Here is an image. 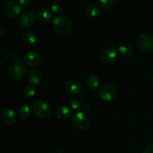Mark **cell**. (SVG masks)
Instances as JSON below:
<instances>
[{
	"label": "cell",
	"instance_id": "6da1fadb",
	"mask_svg": "<svg viewBox=\"0 0 153 153\" xmlns=\"http://www.w3.org/2000/svg\"><path fill=\"white\" fill-rule=\"evenodd\" d=\"M52 25L54 31L57 34L60 35H65L73 29V22L69 16L58 15L54 18Z\"/></svg>",
	"mask_w": 153,
	"mask_h": 153
},
{
	"label": "cell",
	"instance_id": "7a4b0ae2",
	"mask_svg": "<svg viewBox=\"0 0 153 153\" xmlns=\"http://www.w3.org/2000/svg\"><path fill=\"white\" fill-rule=\"evenodd\" d=\"M119 94V89L115 85L107 83L100 87L97 91V96L105 102H111L114 100Z\"/></svg>",
	"mask_w": 153,
	"mask_h": 153
},
{
	"label": "cell",
	"instance_id": "3957f363",
	"mask_svg": "<svg viewBox=\"0 0 153 153\" xmlns=\"http://www.w3.org/2000/svg\"><path fill=\"white\" fill-rule=\"evenodd\" d=\"M25 65L23 63L18 60H14L10 64L7 70V76L12 81H19L24 77L25 74Z\"/></svg>",
	"mask_w": 153,
	"mask_h": 153
},
{
	"label": "cell",
	"instance_id": "277c9868",
	"mask_svg": "<svg viewBox=\"0 0 153 153\" xmlns=\"http://www.w3.org/2000/svg\"><path fill=\"white\" fill-rule=\"evenodd\" d=\"M32 111L34 114L41 119H46L51 114V108L46 101L37 100L32 104Z\"/></svg>",
	"mask_w": 153,
	"mask_h": 153
},
{
	"label": "cell",
	"instance_id": "5b68a950",
	"mask_svg": "<svg viewBox=\"0 0 153 153\" xmlns=\"http://www.w3.org/2000/svg\"><path fill=\"white\" fill-rule=\"evenodd\" d=\"M71 123L76 129L79 131H85L90 126V120L87 115L83 112H77L73 115Z\"/></svg>",
	"mask_w": 153,
	"mask_h": 153
},
{
	"label": "cell",
	"instance_id": "8992f818",
	"mask_svg": "<svg viewBox=\"0 0 153 153\" xmlns=\"http://www.w3.org/2000/svg\"><path fill=\"white\" fill-rule=\"evenodd\" d=\"M137 43L143 52H152L153 51V35L150 33H142L137 37Z\"/></svg>",
	"mask_w": 153,
	"mask_h": 153
},
{
	"label": "cell",
	"instance_id": "52a82bcc",
	"mask_svg": "<svg viewBox=\"0 0 153 153\" xmlns=\"http://www.w3.org/2000/svg\"><path fill=\"white\" fill-rule=\"evenodd\" d=\"M22 6L15 1L6 2L2 6V12L6 16L9 18H15L20 13Z\"/></svg>",
	"mask_w": 153,
	"mask_h": 153
},
{
	"label": "cell",
	"instance_id": "ba28073f",
	"mask_svg": "<svg viewBox=\"0 0 153 153\" xmlns=\"http://www.w3.org/2000/svg\"><path fill=\"white\" fill-rule=\"evenodd\" d=\"M35 21V13L31 10H25L19 17L18 23L22 28H28Z\"/></svg>",
	"mask_w": 153,
	"mask_h": 153
},
{
	"label": "cell",
	"instance_id": "9c48e42d",
	"mask_svg": "<svg viewBox=\"0 0 153 153\" xmlns=\"http://www.w3.org/2000/svg\"><path fill=\"white\" fill-rule=\"evenodd\" d=\"M118 57L117 51L114 47H108L100 54V58L105 64H111L114 62Z\"/></svg>",
	"mask_w": 153,
	"mask_h": 153
},
{
	"label": "cell",
	"instance_id": "30bf717a",
	"mask_svg": "<svg viewBox=\"0 0 153 153\" xmlns=\"http://www.w3.org/2000/svg\"><path fill=\"white\" fill-rule=\"evenodd\" d=\"M24 62L28 67H36L41 62V55L36 51H28L24 55Z\"/></svg>",
	"mask_w": 153,
	"mask_h": 153
},
{
	"label": "cell",
	"instance_id": "8fae6325",
	"mask_svg": "<svg viewBox=\"0 0 153 153\" xmlns=\"http://www.w3.org/2000/svg\"><path fill=\"white\" fill-rule=\"evenodd\" d=\"M1 119L7 126H13L16 121V114L13 109L6 108L1 112Z\"/></svg>",
	"mask_w": 153,
	"mask_h": 153
},
{
	"label": "cell",
	"instance_id": "7c38bea8",
	"mask_svg": "<svg viewBox=\"0 0 153 153\" xmlns=\"http://www.w3.org/2000/svg\"><path fill=\"white\" fill-rule=\"evenodd\" d=\"M82 86L80 82L75 79H71L66 82L65 90L71 95H77L82 91Z\"/></svg>",
	"mask_w": 153,
	"mask_h": 153
},
{
	"label": "cell",
	"instance_id": "4fadbf2b",
	"mask_svg": "<svg viewBox=\"0 0 153 153\" xmlns=\"http://www.w3.org/2000/svg\"><path fill=\"white\" fill-rule=\"evenodd\" d=\"M28 79L32 85H39L43 79V73L39 69H32L28 73Z\"/></svg>",
	"mask_w": 153,
	"mask_h": 153
},
{
	"label": "cell",
	"instance_id": "5bb4252c",
	"mask_svg": "<svg viewBox=\"0 0 153 153\" xmlns=\"http://www.w3.org/2000/svg\"><path fill=\"white\" fill-rule=\"evenodd\" d=\"M57 118L61 120H66L72 115V109L67 105H61L57 108L55 111Z\"/></svg>",
	"mask_w": 153,
	"mask_h": 153
},
{
	"label": "cell",
	"instance_id": "9a60e30c",
	"mask_svg": "<svg viewBox=\"0 0 153 153\" xmlns=\"http://www.w3.org/2000/svg\"><path fill=\"white\" fill-rule=\"evenodd\" d=\"M86 85L88 87V89L90 91H97L99 89V87H100V79L97 77L96 75H90L87 77L86 79Z\"/></svg>",
	"mask_w": 153,
	"mask_h": 153
},
{
	"label": "cell",
	"instance_id": "2e32d148",
	"mask_svg": "<svg viewBox=\"0 0 153 153\" xmlns=\"http://www.w3.org/2000/svg\"><path fill=\"white\" fill-rule=\"evenodd\" d=\"M37 19L43 22H47L52 19V13L46 7H40L36 13Z\"/></svg>",
	"mask_w": 153,
	"mask_h": 153
},
{
	"label": "cell",
	"instance_id": "e0dca14e",
	"mask_svg": "<svg viewBox=\"0 0 153 153\" xmlns=\"http://www.w3.org/2000/svg\"><path fill=\"white\" fill-rule=\"evenodd\" d=\"M22 42L28 46H34L37 43V36L32 31H26L22 35Z\"/></svg>",
	"mask_w": 153,
	"mask_h": 153
},
{
	"label": "cell",
	"instance_id": "ac0fdd59",
	"mask_svg": "<svg viewBox=\"0 0 153 153\" xmlns=\"http://www.w3.org/2000/svg\"><path fill=\"white\" fill-rule=\"evenodd\" d=\"M85 11H86L87 14L89 16H92V17H96L101 13V7L96 3H91L86 6Z\"/></svg>",
	"mask_w": 153,
	"mask_h": 153
},
{
	"label": "cell",
	"instance_id": "d6986e66",
	"mask_svg": "<svg viewBox=\"0 0 153 153\" xmlns=\"http://www.w3.org/2000/svg\"><path fill=\"white\" fill-rule=\"evenodd\" d=\"M119 52L123 56H130L133 53V47L128 43H123L119 46Z\"/></svg>",
	"mask_w": 153,
	"mask_h": 153
},
{
	"label": "cell",
	"instance_id": "ffe728a7",
	"mask_svg": "<svg viewBox=\"0 0 153 153\" xmlns=\"http://www.w3.org/2000/svg\"><path fill=\"white\" fill-rule=\"evenodd\" d=\"M31 114V108L28 105H24L19 111V117L22 120H26Z\"/></svg>",
	"mask_w": 153,
	"mask_h": 153
},
{
	"label": "cell",
	"instance_id": "44dd1931",
	"mask_svg": "<svg viewBox=\"0 0 153 153\" xmlns=\"http://www.w3.org/2000/svg\"><path fill=\"white\" fill-rule=\"evenodd\" d=\"M85 104L83 103L82 100L79 97L73 98L70 101V107L74 110H79V109L83 108Z\"/></svg>",
	"mask_w": 153,
	"mask_h": 153
},
{
	"label": "cell",
	"instance_id": "7402d4cb",
	"mask_svg": "<svg viewBox=\"0 0 153 153\" xmlns=\"http://www.w3.org/2000/svg\"><path fill=\"white\" fill-rule=\"evenodd\" d=\"M35 93H36L35 86H34V85H32V84H30V85H27V86L23 89L24 96H25V97H28V98L34 97Z\"/></svg>",
	"mask_w": 153,
	"mask_h": 153
},
{
	"label": "cell",
	"instance_id": "603a6c76",
	"mask_svg": "<svg viewBox=\"0 0 153 153\" xmlns=\"http://www.w3.org/2000/svg\"><path fill=\"white\" fill-rule=\"evenodd\" d=\"M51 9H52V11L54 13L58 16V15L62 13L63 10H64V7H63V4L60 1H55L52 2V5H51Z\"/></svg>",
	"mask_w": 153,
	"mask_h": 153
},
{
	"label": "cell",
	"instance_id": "cb8c5ba5",
	"mask_svg": "<svg viewBox=\"0 0 153 153\" xmlns=\"http://www.w3.org/2000/svg\"><path fill=\"white\" fill-rule=\"evenodd\" d=\"M117 0H100V6L103 9H111L116 4Z\"/></svg>",
	"mask_w": 153,
	"mask_h": 153
},
{
	"label": "cell",
	"instance_id": "d4e9b609",
	"mask_svg": "<svg viewBox=\"0 0 153 153\" xmlns=\"http://www.w3.org/2000/svg\"><path fill=\"white\" fill-rule=\"evenodd\" d=\"M31 0H18V2L22 7H27L31 3Z\"/></svg>",
	"mask_w": 153,
	"mask_h": 153
},
{
	"label": "cell",
	"instance_id": "484cf974",
	"mask_svg": "<svg viewBox=\"0 0 153 153\" xmlns=\"http://www.w3.org/2000/svg\"><path fill=\"white\" fill-rule=\"evenodd\" d=\"M143 153H153V143L146 146L143 151Z\"/></svg>",
	"mask_w": 153,
	"mask_h": 153
},
{
	"label": "cell",
	"instance_id": "4316f807",
	"mask_svg": "<svg viewBox=\"0 0 153 153\" xmlns=\"http://www.w3.org/2000/svg\"><path fill=\"white\" fill-rule=\"evenodd\" d=\"M6 29H7V28H4V25H1V27H0V31H1V36L4 35V31H6Z\"/></svg>",
	"mask_w": 153,
	"mask_h": 153
}]
</instances>
